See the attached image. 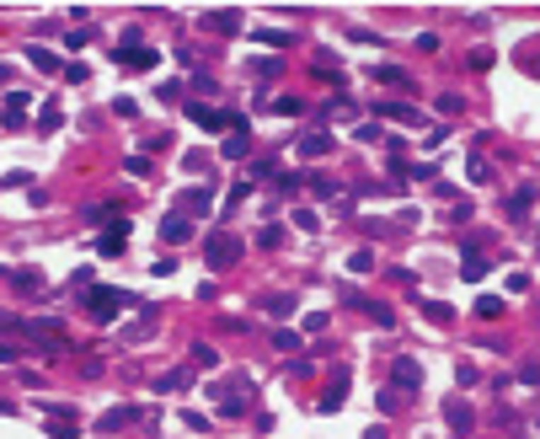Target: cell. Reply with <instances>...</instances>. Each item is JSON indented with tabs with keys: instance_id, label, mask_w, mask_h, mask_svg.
I'll use <instances>...</instances> for the list:
<instances>
[{
	"instance_id": "cell-33",
	"label": "cell",
	"mask_w": 540,
	"mask_h": 439,
	"mask_svg": "<svg viewBox=\"0 0 540 439\" xmlns=\"http://www.w3.org/2000/svg\"><path fill=\"white\" fill-rule=\"evenodd\" d=\"M182 380H188V370H166V375H161V380H156V386H161V391H177V386H182Z\"/></svg>"
},
{
	"instance_id": "cell-32",
	"label": "cell",
	"mask_w": 540,
	"mask_h": 439,
	"mask_svg": "<svg viewBox=\"0 0 540 439\" xmlns=\"http://www.w3.org/2000/svg\"><path fill=\"white\" fill-rule=\"evenodd\" d=\"M369 263H374V252H369V246H359V252L348 257V268H353V273H364V268H369Z\"/></svg>"
},
{
	"instance_id": "cell-2",
	"label": "cell",
	"mask_w": 540,
	"mask_h": 439,
	"mask_svg": "<svg viewBox=\"0 0 540 439\" xmlns=\"http://www.w3.org/2000/svg\"><path fill=\"white\" fill-rule=\"evenodd\" d=\"M123 305H129V295H118V290H86V311L96 321H118Z\"/></svg>"
},
{
	"instance_id": "cell-36",
	"label": "cell",
	"mask_w": 540,
	"mask_h": 439,
	"mask_svg": "<svg viewBox=\"0 0 540 439\" xmlns=\"http://www.w3.org/2000/svg\"><path fill=\"white\" fill-rule=\"evenodd\" d=\"M16 359H22V348H16V343H6V338H0V365H16Z\"/></svg>"
},
{
	"instance_id": "cell-34",
	"label": "cell",
	"mask_w": 540,
	"mask_h": 439,
	"mask_svg": "<svg viewBox=\"0 0 540 439\" xmlns=\"http://www.w3.org/2000/svg\"><path fill=\"white\" fill-rule=\"evenodd\" d=\"M466 64H471V70H487V64H493V49H471Z\"/></svg>"
},
{
	"instance_id": "cell-29",
	"label": "cell",
	"mask_w": 540,
	"mask_h": 439,
	"mask_svg": "<svg viewBox=\"0 0 540 439\" xmlns=\"http://www.w3.org/2000/svg\"><path fill=\"white\" fill-rule=\"evenodd\" d=\"M326 321H332L326 311H311V317H300V327H305V332H326Z\"/></svg>"
},
{
	"instance_id": "cell-24",
	"label": "cell",
	"mask_w": 540,
	"mask_h": 439,
	"mask_svg": "<svg viewBox=\"0 0 540 439\" xmlns=\"http://www.w3.org/2000/svg\"><path fill=\"white\" fill-rule=\"evenodd\" d=\"M466 177H471V183H487V177H493V166H487V161H481V156H471Z\"/></svg>"
},
{
	"instance_id": "cell-38",
	"label": "cell",
	"mask_w": 540,
	"mask_h": 439,
	"mask_svg": "<svg viewBox=\"0 0 540 439\" xmlns=\"http://www.w3.org/2000/svg\"><path fill=\"white\" fill-rule=\"evenodd\" d=\"M268 311H278V317H289V311H294V295H273V305H268Z\"/></svg>"
},
{
	"instance_id": "cell-15",
	"label": "cell",
	"mask_w": 540,
	"mask_h": 439,
	"mask_svg": "<svg viewBox=\"0 0 540 439\" xmlns=\"http://www.w3.org/2000/svg\"><path fill=\"white\" fill-rule=\"evenodd\" d=\"M219 150H225L230 161H246V156H252V139H246V129H236V135H230V139H225Z\"/></svg>"
},
{
	"instance_id": "cell-25",
	"label": "cell",
	"mask_w": 540,
	"mask_h": 439,
	"mask_svg": "<svg viewBox=\"0 0 540 439\" xmlns=\"http://www.w3.org/2000/svg\"><path fill=\"white\" fill-rule=\"evenodd\" d=\"M423 311H428V321H449V317H455L444 300H423Z\"/></svg>"
},
{
	"instance_id": "cell-28",
	"label": "cell",
	"mask_w": 540,
	"mask_h": 439,
	"mask_svg": "<svg viewBox=\"0 0 540 439\" xmlns=\"http://www.w3.org/2000/svg\"><path fill=\"white\" fill-rule=\"evenodd\" d=\"M311 193L316 198H337V183H332V177H311Z\"/></svg>"
},
{
	"instance_id": "cell-31",
	"label": "cell",
	"mask_w": 540,
	"mask_h": 439,
	"mask_svg": "<svg viewBox=\"0 0 540 439\" xmlns=\"http://www.w3.org/2000/svg\"><path fill=\"white\" fill-rule=\"evenodd\" d=\"M48 434H54V439H75V423H70V418H64V423H59V418H48Z\"/></svg>"
},
{
	"instance_id": "cell-8",
	"label": "cell",
	"mask_w": 540,
	"mask_h": 439,
	"mask_svg": "<svg viewBox=\"0 0 540 439\" xmlns=\"http://www.w3.org/2000/svg\"><path fill=\"white\" fill-rule=\"evenodd\" d=\"M460 279H487V257L476 241H466V252H460Z\"/></svg>"
},
{
	"instance_id": "cell-6",
	"label": "cell",
	"mask_w": 540,
	"mask_h": 439,
	"mask_svg": "<svg viewBox=\"0 0 540 439\" xmlns=\"http://www.w3.org/2000/svg\"><path fill=\"white\" fill-rule=\"evenodd\" d=\"M188 236H193V215H166L161 219V241L166 246H182Z\"/></svg>"
},
{
	"instance_id": "cell-27",
	"label": "cell",
	"mask_w": 540,
	"mask_h": 439,
	"mask_svg": "<svg viewBox=\"0 0 540 439\" xmlns=\"http://www.w3.org/2000/svg\"><path fill=\"white\" fill-rule=\"evenodd\" d=\"M27 59H33L38 70H59V59H54V54H48V49H27Z\"/></svg>"
},
{
	"instance_id": "cell-18",
	"label": "cell",
	"mask_w": 540,
	"mask_h": 439,
	"mask_svg": "<svg viewBox=\"0 0 540 439\" xmlns=\"http://www.w3.org/2000/svg\"><path fill=\"white\" fill-rule=\"evenodd\" d=\"M182 204H188V215H204V209L214 204V193H209V188H193V193L182 198Z\"/></svg>"
},
{
	"instance_id": "cell-10",
	"label": "cell",
	"mask_w": 540,
	"mask_h": 439,
	"mask_svg": "<svg viewBox=\"0 0 540 439\" xmlns=\"http://www.w3.org/2000/svg\"><path fill=\"white\" fill-rule=\"evenodd\" d=\"M391 375H396V386H407V391L423 386V365H418V359H396V370H391Z\"/></svg>"
},
{
	"instance_id": "cell-14",
	"label": "cell",
	"mask_w": 540,
	"mask_h": 439,
	"mask_svg": "<svg viewBox=\"0 0 540 439\" xmlns=\"http://www.w3.org/2000/svg\"><path fill=\"white\" fill-rule=\"evenodd\" d=\"M11 284H16L22 295H43V290H48V284L38 279V268H16V273H11Z\"/></svg>"
},
{
	"instance_id": "cell-5",
	"label": "cell",
	"mask_w": 540,
	"mask_h": 439,
	"mask_svg": "<svg viewBox=\"0 0 540 439\" xmlns=\"http://www.w3.org/2000/svg\"><path fill=\"white\" fill-rule=\"evenodd\" d=\"M332 145H337V139L326 135V129H305V135H300V145H294V150H300V161H316V156H326Z\"/></svg>"
},
{
	"instance_id": "cell-1",
	"label": "cell",
	"mask_w": 540,
	"mask_h": 439,
	"mask_svg": "<svg viewBox=\"0 0 540 439\" xmlns=\"http://www.w3.org/2000/svg\"><path fill=\"white\" fill-rule=\"evenodd\" d=\"M113 59H118L123 70H156V49H150V43L139 49V27H129V33H123V43H118V54H113Z\"/></svg>"
},
{
	"instance_id": "cell-19",
	"label": "cell",
	"mask_w": 540,
	"mask_h": 439,
	"mask_svg": "<svg viewBox=\"0 0 540 439\" xmlns=\"http://www.w3.org/2000/svg\"><path fill=\"white\" fill-rule=\"evenodd\" d=\"M263 108H273L278 118H294V113H300L305 102H300V97H273V102H263Z\"/></svg>"
},
{
	"instance_id": "cell-12",
	"label": "cell",
	"mask_w": 540,
	"mask_h": 439,
	"mask_svg": "<svg viewBox=\"0 0 540 439\" xmlns=\"http://www.w3.org/2000/svg\"><path fill=\"white\" fill-rule=\"evenodd\" d=\"M188 118H193V123H204V129H225L230 113H214V108H198V102H188Z\"/></svg>"
},
{
	"instance_id": "cell-16",
	"label": "cell",
	"mask_w": 540,
	"mask_h": 439,
	"mask_svg": "<svg viewBox=\"0 0 540 439\" xmlns=\"http://www.w3.org/2000/svg\"><path fill=\"white\" fill-rule=\"evenodd\" d=\"M529 204H535V188L524 183V188H519L514 198H508V215H514V219H524V215H529Z\"/></svg>"
},
{
	"instance_id": "cell-35",
	"label": "cell",
	"mask_w": 540,
	"mask_h": 439,
	"mask_svg": "<svg viewBox=\"0 0 540 439\" xmlns=\"http://www.w3.org/2000/svg\"><path fill=\"white\" fill-rule=\"evenodd\" d=\"M284 241V231H278V225H268V231H257V246H278Z\"/></svg>"
},
{
	"instance_id": "cell-3",
	"label": "cell",
	"mask_w": 540,
	"mask_h": 439,
	"mask_svg": "<svg viewBox=\"0 0 540 439\" xmlns=\"http://www.w3.org/2000/svg\"><path fill=\"white\" fill-rule=\"evenodd\" d=\"M204 252H209V268H230V263L241 257V241H236L230 231H214V236H209V246H204Z\"/></svg>"
},
{
	"instance_id": "cell-11",
	"label": "cell",
	"mask_w": 540,
	"mask_h": 439,
	"mask_svg": "<svg viewBox=\"0 0 540 439\" xmlns=\"http://www.w3.org/2000/svg\"><path fill=\"white\" fill-rule=\"evenodd\" d=\"M214 413H219V418H241V413H246V397L225 386V391H219V402H214Z\"/></svg>"
},
{
	"instance_id": "cell-21",
	"label": "cell",
	"mask_w": 540,
	"mask_h": 439,
	"mask_svg": "<svg viewBox=\"0 0 540 439\" xmlns=\"http://www.w3.org/2000/svg\"><path fill=\"white\" fill-rule=\"evenodd\" d=\"M433 108L444 113V118H455V113H460V108H466V97H460V91H444V97L433 102Z\"/></svg>"
},
{
	"instance_id": "cell-7",
	"label": "cell",
	"mask_w": 540,
	"mask_h": 439,
	"mask_svg": "<svg viewBox=\"0 0 540 439\" xmlns=\"http://www.w3.org/2000/svg\"><path fill=\"white\" fill-rule=\"evenodd\" d=\"M444 423L455 428V434H471V428H476V413H471V402H444Z\"/></svg>"
},
{
	"instance_id": "cell-4",
	"label": "cell",
	"mask_w": 540,
	"mask_h": 439,
	"mask_svg": "<svg viewBox=\"0 0 540 439\" xmlns=\"http://www.w3.org/2000/svg\"><path fill=\"white\" fill-rule=\"evenodd\" d=\"M348 365H332V380H326V397H321V413H337V407L348 402Z\"/></svg>"
},
{
	"instance_id": "cell-13",
	"label": "cell",
	"mask_w": 540,
	"mask_h": 439,
	"mask_svg": "<svg viewBox=\"0 0 540 439\" xmlns=\"http://www.w3.org/2000/svg\"><path fill=\"white\" fill-rule=\"evenodd\" d=\"M144 418V407H113L108 418H102V428H129V423H139Z\"/></svg>"
},
{
	"instance_id": "cell-20",
	"label": "cell",
	"mask_w": 540,
	"mask_h": 439,
	"mask_svg": "<svg viewBox=\"0 0 540 439\" xmlns=\"http://www.w3.org/2000/svg\"><path fill=\"white\" fill-rule=\"evenodd\" d=\"M193 365H198V370H214V365H219V354L209 348V343H193Z\"/></svg>"
},
{
	"instance_id": "cell-30",
	"label": "cell",
	"mask_w": 540,
	"mask_h": 439,
	"mask_svg": "<svg viewBox=\"0 0 540 439\" xmlns=\"http://www.w3.org/2000/svg\"><path fill=\"white\" fill-rule=\"evenodd\" d=\"M374 75H380V81H391V86H407V75H401L396 64H374Z\"/></svg>"
},
{
	"instance_id": "cell-22",
	"label": "cell",
	"mask_w": 540,
	"mask_h": 439,
	"mask_svg": "<svg viewBox=\"0 0 540 439\" xmlns=\"http://www.w3.org/2000/svg\"><path fill=\"white\" fill-rule=\"evenodd\" d=\"M476 317H487V321L503 317V300H498V295H481V300H476Z\"/></svg>"
},
{
	"instance_id": "cell-9",
	"label": "cell",
	"mask_w": 540,
	"mask_h": 439,
	"mask_svg": "<svg viewBox=\"0 0 540 439\" xmlns=\"http://www.w3.org/2000/svg\"><path fill=\"white\" fill-rule=\"evenodd\" d=\"M27 102H33L27 91H11V97H6V113H0V118L11 123V129H22V123H27Z\"/></svg>"
},
{
	"instance_id": "cell-23",
	"label": "cell",
	"mask_w": 540,
	"mask_h": 439,
	"mask_svg": "<svg viewBox=\"0 0 540 439\" xmlns=\"http://www.w3.org/2000/svg\"><path fill=\"white\" fill-rule=\"evenodd\" d=\"M380 113H385V118H401V123H418V113L401 108V102H380Z\"/></svg>"
},
{
	"instance_id": "cell-37",
	"label": "cell",
	"mask_w": 540,
	"mask_h": 439,
	"mask_svg": "<svg viewBox=\"0 0 540 439\" xmlns=\"http://www.w3.org/2000/svg\"><path fill=\"white\" fill-rule=\"evenodd\" d=\"M374 402H380V413H396V407H401V397H396V391H380Z\"/></svg>"
},
{
	"instance_id": "cell-26",
	"label": "cell",
	"mask_w": 540,
	"mask_h": 439,
	"mask_svg": "<svg viewBox=\"0 0 540 439\" xmlns=\"http://www.w3.org/2000/svg\"><path fill=\"white\" fill-rule=\"evenodd\" d=\"M273 348H284V354H289V348H300V332L278 327V332H273Z\"/></svg>"
},
{
	"instance_id": "cell-17",
	"label": "cell",
	"mask_w": 540,
	"mask_h": 439,
	"mask_svg": "<svg viewBox=\"0 0 540 439\" xmlns=\"http://www.w3.org/2000/svg\"><path fill=\"white\" fill-rule=\"evenodd\" d=\"M204 22L214 27V33H236V27H241V11H209Z\"/></svg>"
}]
</instances>
